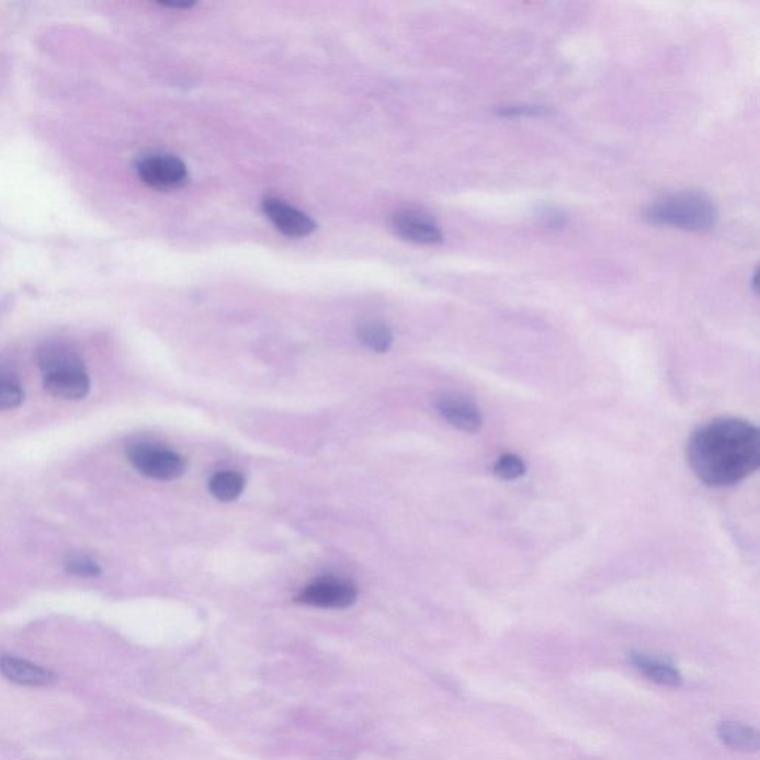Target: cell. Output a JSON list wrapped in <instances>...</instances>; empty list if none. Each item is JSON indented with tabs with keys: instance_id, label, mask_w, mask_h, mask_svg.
<instances>
[{
	"instance_id": "2e32d148",
	"label": "cell",
	"mask_w": 760,
	"mask_h": 760,
	"mask_svg": "<svg viewBox=\"0 0 760 760\" xmlns=\"http://www.w3.org/2000/svg\"><path fill=\"white\" fill-rule=\"evenodd\" d=\"M495 476L502 478V480H518V478L523 477L526 474V464L522 457L518 455H512V453H506V455L499 456L494 465Z\"/></svg>"
},
{
	"instance_id": "7a4b0ae2",
	"label": "cell",
	"mask_w": 760,
	"mask_h": 760,
	"mask_svg": "<svg viewBox=\"0 0 760 760\" xmlns=\"http://www.w3.org/2000/svg\"><path fill=\"white\" fill-rule=\"evenodd\" d=\"M46 393L61 400H82L91 388L90 375L78 351L61 340H48L36 351Z\"/></svg>"
},
{
	"instance_id": "ac0fdd59",
	"label": "cell",
	"mask_w": 760,
	"mask_h": 760,
	"mask_svg": "<svg viewBox=\"0 0 760 760\" xmlns=\"http://www.w3.org/2000/svg\"><path fill=\"white\" fill-rule=\"evenodd\" d=\"M544 112L543 107L537 106H508L502 107L499 113L506 116H520V115H541Z\"/></svg>"
},
{
	"instance_id": "8992f818",
	"label": "cell",
	"mask_w": 760,
	"mask_h": 760,
	"mask_svg": "<svg viewBox=\"0 0 760 760\" xmlns=\"http://www.w3.org/2000/svg\"><path fill=\"white\" fill-rule=\"evenodd\" d=\"M356 595V588L350 581L322 578L305 587L296 600L315 608L347 609L355 603Z\"/></svg>"
},
{
	"instance_id": "e0dca14e",
	"label": "cell",
	"mask_w": 760,
	"mask_h": 760,
	"mask_svg": "<svg viewBox=\"0 0 760 760\" xmlns=\"http://www.w3.org/2000/svg\"><path fill=\"white\" fill-rule=\"evenodd\" d=\"M65 568L67 574L79 578H97L102 575L99 563L92 560L91 557L83 556V554H70L66 558Z\"/></svg>"
},
{
	"instance_id": "d6986e66",
	"label": "cell",
	"mask_w": 760,
	"mask_h": 760,
	"mask_svg": "<svg viewBox=\"0 0 760 760\" xmlns=\"http://www.w3.org/2000/svg\"><path fill=\"white\" fill-rule=\"evenodd\" d=\"M159 5L167 8H182V10H188V8L195 7V2H159Z\"/></svg>"
},
{
	"instance_id": "6da1fadb",
	"label": "cell",
	"mask_w": 760,
	"mask_h": 760,
	"mask_svg": "<svg viewBox=\"0 0 760 760\" xmlns=\"http://www.w3.org/2000/svg\"><path fill=\"white\" fill-rule=\"evenodd\" d=\"M687 456L704 485H738L759 467V430L745 419H715L691 435Z\"/></svg>"
},
{
	"instance_id": "9c48e42d",
	"label": "cell",
	"mask_w": 760,
	"mask_h": 760,
	"mask_svg": "<svg viewBox=\"0 0 760 760\" xmlns=\"http://www.w3.org/2000/svg\"><path fill=\"white\" fill-rule=\"evenodd\" d=\"M435 409L441 418L456 430L464 432H478L483 426V418L478 407L468 398L446 394L436 398Z\"/></svg>"
},
{
	"instance_id": "8fae6325",
	"label": "cell",
	"mask_w": 760,
	"mask_h": 760,
	"mask_svg": "<svg viewBox=\"0 0 760 760\" xmlns=\"http://www.w3.org/2000/svg\"><path fill=\"white\" fill-rule=\"evenodd\" d=\"M629 661L646 678L661 684V687L674 688L682 683L680 671L670 662L662 661V659L649 657V655L642 653H632L629 654Z\"/></svg>"
},
{
	"instance_id": "ba28073f",
	"label": "cell",
	"mask_w": 760,
	"mask_h": 760,
	"mask_svg": "<svg viewBox=\"0 0 760 760\" xmlns=\"http://www.w3.org/2000/svg\"><path fill=\"white\" fill-rule=\"evenodd\" d=\"M393 228L398 237L406 241L422 243V246H435L444 239L439 225L427 214L415 212V209L394 214Z\"/></svg>"
},
{
	"instance_id": "9a60e30c",
	"label": "cell",
	"mask_w": 760,
	"mask_h": 760,
	"mask_svg": "<svg viewBox=\"0 0 760 760\" xmlns=\"http://www.w3.org/2000/svg\"><path fill=\"white\" fill-rule=\"evenodd\" d=\"M24 401V389L19 377L0 367V411L16 409Z\"/></svg>"
},
{
	"instance_id": "4fadbf2b",
	"label": "cell",
	"mask_w": 760,
	"mask_h": 760,
	"mask_svg": "<svg viewBox=\"0 0 760 760\" xmlns=\"http://www.w3.org/2000/svg\"><path fill=\"white\" fill-rule=\"evenodd\" d=\"M356 338L368 350L379 352V354L388 352L394 342L393 331L389 327L385 322L375 320L361 322L356 329Z\"/></svg>"
},
{
	"instance_id": "5bb4252c",
	"label": "cell",
	"mask_w": 760,
	"mask_h": 760,
	"mask_svg": "<svg viewBox=\"0 0 760 760\" xmlns=\"http://www.w3.org/2000/svg\"><path fill=\"white\" fill-rule=\"evenodd\" d=\"M243 487H246V477L237 472L214 474L208 481L209 492L222 502L235 501V499L241 497Z\"/></svg>"
},
{
	"instance_id": "5b68a950",
	"label": "cell",
	"mask_w": 760,
	"mask_h": 760,
	"mask_svg": "<svg viewBox=\"0 0 760 760\" xmlns=\"http://www.w3.org/2000/svg\"><path fill=\"white\" fill-rule=\"evenodd\" d=\"M136 171L146 186L157 191H174L189 182L186 163L170 154L141 155L136 161Z\"/></svg>"
},
{
	"instance_id": "30bf717a",
	"label": "cell",
	"mask_w": 760,
	"mask_h": 760,
	"mask_svg": "<svg viewBox=\"0 0 760 760\" xmlns=\"http://www.w3.org/2000/svg\"><path fill=\"white\" fill-rule=\"evenodd\" d=\"M0 673L21 687H52L57 680V676L52 670L33 665L27 659L10 657V655L0 657Z\"/></svg>"
},
{
	"instance_id": "7c38bea8",
	"label": "cell",
	"mask_w": 760,
	"mask_h": 760,
	"mask_svg": "<svg viewBox=\"0 0 760 760\" xmlns=\"http://www.w3.org/2000/svg\"><path fill=\"white\" fill-rule=\"evenodd\" d=\"M721 741L729 749L738 751H758L759 733L753 726L741 724L737 721L722 722L717 728Z\"/></svg>"
},
{
	"instance_id": "277c9868",
	"label": "cell",
	"mask_w": 760,
	"mask_h": 760,
	"mask_svg": "<svg viewBox=\"0 0 760 760\" xmlns=\"http://www.w3.org/2000/svg\"><path fill=\"white\" fill-rule=\"evenodd\" d=\"M127 456L138 473L154 480H175L186 472V461L182 455L146 441L129 444Z\"/></svg>"
},
{
	"instance_id": "52a82bcc",
	"label": "cell",
	"mask_w": 760,
	"mask_h": 760,
	"mask_svg": "<svg viewBox=\"0 0 760 760\" xmlns=\"http://www.w3.org/2000/svg\"><path fill=\"white\" fill-rule=\"evenodd\" d=\"M263 213L281 234L290 238H304L317 229V224L304 212L280 198H264Z\"/></svg>"
},
{
	"instance_id": "3957f363",
	"label": "cell",
	"mask_w": 760,
	"mask_h": 760,
	"mask_svg": "<svg viewBox=\"0 0 760 760\" xmlns=\"http://www.w3.org/2000/svg\"><path fill=\"white\" fill-rule=\"evenodd\" d=\"M717 208L707 195L701 192H678L662 196L649 205L645 218L649 224L669 228L705 232L717 222Z\"/></svg>"
}]
</instances>
